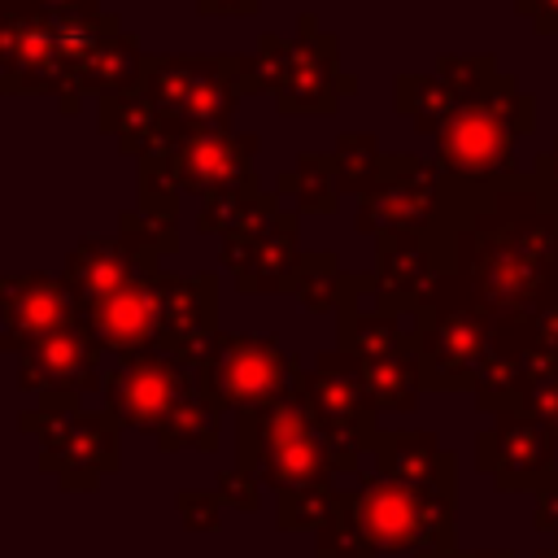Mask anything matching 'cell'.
Segmentation results:
<instances>
[{"mask_svg": "<svg viewBox=\"0 0 558 558\" xmlns=\"http://www.w3.org/2000/svg\"><path fill=\"white\" fill-rule=\"evenodd\" d=\"M432 240L445 270L427 305L480 310L497 331V357L558 310V209L532 174L493 187L445 179Z\"/></svg>", "mask_w": 558, "mask_h": 558, "instance_id": "6da1fadb", "label": "cell"}, {"mask_svg": "<svg viewBox=\"0 0 558 558\" xmlns=\"http://www.w3.org/2000/svg\"><path fill=\"white\" fill-rule=\"evenodd\" d=\"M244 57H148L140 78L105 96L96 118L122 153L153 161L201 131H227Z\"/></svg>", "mask_w": 558, "mask_h": 558, "instance_id": "7a4b0ae2", "label": "cell"}, {"mask_svg": "<svg viewBox=\"0 0 558 558\" xmlns=\"http://www.w3.org/2000/svg\"><path fill=\"white\" fill-rule=\"evenodd\" d=\"M87 327L113 357L161 349L201 371L218 340V275H140L87 305Z\"/></svg>", "mask_w": 558, "mask_h": 558, "instance_id": "3957f363", "label": "cell"}, {"mask_svg": "<svg viewBox=\"0 0 558 558\" xmlns=\"http://www.w3.org/2000/svg\"><path fill=\"white\" fill-rule=\"evenodd\" d=\"M105 410L122 432H153L161 453L218 449V410L201 392V371L174 353L118 357L105 371Z\"/></svg>", "mask_w": 558, "mask_h": 558, "instance_id": "277c9868", "label": "cell"}, {"mask_svg": "<svg viewBox=\"0 0 558 558\" xmlns=\"http://www.w3.org/2000/svg\"><path fill=\"white\" fill-rule=\"evenodd\" d=\"M458 105L436 131V161L453 183L493 187L523 179L514 166V140L536 131V100L497 70L488 83L471 92H453Z\"/></svg>", "mask_w": 558, "mask_h": 558, "instance_id": "5b68a950", "label": "cell"}, {"mask_svg": "<svg viewBox=\"0 0 558 558\" xmlns=\"http://www.w3.org/2000/svg\"><path fill=\"white\" fill-rule=\"evenodd\" d=\"M336 519L375 554H449L458 549V488L414 484L366 471L357 488L340 493Z\"/></svg>", "mask_w": 558, "mask_h": 558, "instance_id": "8992f818", "label": "cell"}, {"mask_svg": "<svg viewBox=\"0 0 558 558\" xmlns=\"http://www.w3.org/2000/svg\"><path fill=\"white\" fill-rule=\"evenodd\" d=\"M270 92L279 113H336L340 96L357 92V78L336 61V35L318 31L314 13H301V35H257V52L240 65V96Z\"/></svg>", "mask_w": 558, "mask_h": 558, "instance_id": "52a82bcc", "label": "cell"}, {"mask_svg": "<svg viewBox=\"0 0 558 558\" xmlns=\"http://www.w3.org/2000/svg\"><path fill=\"white\" fill-rule=\"evenodd\" d=\"M240 466L253 471L266 488L296 493V488H323L336 475V458L323 440V423L305 401V371L296 388L253 414H240Z\"/></svg>", "mask_w": 558, "mask_h": 558, "instance_id": "ba28073f", "label": "cell"}, {"mask_svg": "<svg viewBox=\"0 0 558 558\" xmlns=\"http://www.w3.org/2000/svg\"><path fill=\"white\" fill-rule=\"evenodd\" d=\"M253 153H257V135H235L231 126L201 131L179 148H170L166 157L140 161V205L179 218V192L201 196V205L222 196H253L257 192Z\"/></svg>", "mask_w": 558, "mask_h": 558, "instance_id": "9c48e42d", "label": "cell"}, {"mask_svg": "<svg viewBox=\"0 0 558 558\" xmlns=\"http://www.w3.org/2000/svg\"><path fill=\"white\" fill-rule=\"evenodd\" d=\"M22 432L39 440V466L74 493H92L109 471H118V418L109 410L92 414L78 401H35V410L17 414Z\"/></svg>", "mask_w": 558, "mask_h": 558, "instance_id": "30bf717a", "label": "cell"}, {"mask_svg": "<svg viewBox=\"0 0 558 558\" xmlns=\"http://www.w3.org/2000/svg\"><path fill=\"white\" fill-rule=\"evenodd\" d=\"M301 371L305 366L288 349H279V340L270 336L218 331L209 357L201 362V392L218 414L222 410L253 414L283 401L296 388Z\"/></svg>", "mask_w": 558, "mask_h": 558, "instance_id": "8fae6325", "label": "cell"}, {"mask_svg": "<svg viewBox=\"0 0 558 558\" xmlns=\"http://www.w3.org/2000/svg\"><path fill=\"white\" fill-rule=\"evenodd\" d=\"M418 379L427 392H475L480 375L497 357V331L480 310L462 305H423L414 314Z\"/></svg>", "mask_w": 558, "mask_h": 558, "instance_id": "7c38bea8", "label": "cell"}, {"mask_svg": "<svg viewBox=\"0 0 558 558\" xmlns=\"http://www.w3.org/2000/svg\"><path fill=\"white\" fill-rule=\"evenodd\" d=\"M445 166L410 153H388L379 179L357 196V231L427 235L445 201Z\"/></svg>", "mask_w": 558, "mask_h": 558, "instance_id": "4fadbf2b", "label": "cell"}, {"mask_svg": "<svg viewBox=\"0 0 558 558\" xmlns=\"http://www.w3.org/2000/svg\"><path fill=\"white\" fill-rule=\"evenodd\" d=\"M0 349L4 353H26L39 340H52L61 331H74L87 323L83 301L61 275H39V270H13L0 279Z\"/></svg>", "mask_w": 558, "mask_h": 558, "instance_id": "5bb4252c", "label": "cell"}, {"mask_svg": "<svg viewBox=\"0 0 558 558\" xmlns=\"http://www.w3.org/2000/svg\"><path fill=\"white\" fill-rule=\"evenodd\" d=\"M13 384L22 397L39 401H78L87 392H105V344L92 336V327L61 331L52 340L31 344L13 357Z\"/></svg>", "mask_w": 558, "mask_h": 558, "instance_id": "9a60e30c", "label": "cell"}, {"mask_svg": "<svg viewBox=\"0 0 558 558\" xmlns=\"http://www.w3.org/2000/svg\"><path fill=\"white\" fill-rule=\"evenodd\" d=\"M488 418L493 427L475 436V471H484L497 493H536L554 475L558 436L527 410H497Z\"/></svg>", "mask_w": 558, "mask_h": 558, "instance_id": "2e32d148", "label": "cell"}, {"mask_svg": "<svg viewBox=\"0 0 558 558\" xmlns=\"http://www.w3.org/2000/svg\"><path fill=\"white\" fill-rule=\"evenodd\" d=\"M301 248H296V214L279 209L275 218L222 235V266L235 275V288L248 296L262 292H292L296 270H301Z\"/></svg>", "mask_w": 558, "mask_h": 558, "instance_id": "e0dca14e", "label": "cell"}, {"mask_svg": "<svg viewBox=\"0 0 558 558\" xmlns=\"http://www.w3.org/2000/svg\"><path fill=\"white\" fill-rule=\"evenodd\" d=\"M440 248L427 235H379L375 244V283H379V305L401 314V318H414L436 283H440Z\"/></svg>", "mask_w": 558, "mask_h": 558, "instance_id": "ac0fdd59", "label": "cell"}, {"mask_svg": "<svg viewBox=\"0 0 558 558\" xmlns=\"http://www.w3.org/2000/svg\"><path fill=\"white\" fill-rule=\"evenodd\" d=\"M153 270H161V266L148 262V257H140L135 248H126L118 235H83V240L70 248L61 279L74 288V296H78L83 310H87V305L105 301L109 292H118V288H126L131 279L153 275Z\"/></svg>", "mask_w": 558, "mask_h": 558, "instance_id": "d6986e66", "label": "cell"}, {"mask_svg": "<svg viewBox=\"0 0 558 558\" xmlns=\"http://www.w3.org/2000/svg\"><path fill=\"white\" fill-rule=\"evenodd\" d=\"M371 471L414 480V484H453L458 488V453L445 449L432 432H379Z\"/></svg>", "mask_w": 558, "mask_h": 558, "instance_id": "ffe728a7", "label": "cell"}, {"mask_svg": "<svg viewBox=\"0 0 558 558\" xmlns=\"http://www.w3.org/2000/svg\"><path fill=\"white\" fill-rule=\"evenodd\" d=\"M453 105H458V96L436 70L432 74H397V83H392V109L401 118H410L414 131L436 135L445 126V118L453 113Z\"/></svg>", "mask_w": 558, "mask_h": 558, "instance_id": "44dd1931", "label": "cell"}, {"mask_svg": "<svg viewBox=\"0 0 558 558\" xmlns=\"http://www.w3.org/2000/svg\"><path fill=\"white\" fill-rule=\"evenodd\" d=\"M279 187L292 192L305 214H336L340 192H344L336 153H301L296 166L288 174H279Z\"/></svg>", "mask_w": 558, "mask_h": 558, "instance_id": "7402d4cb", "label": "cell"}, {"mask_svg": "<svg viewBox=\"0 0 558 558\" xmlns=\"http://www.w3.org/2000/svg\"><path fill=\"white\" fill-rule=\"evenodd\" d=\"M344 283H349V275L340 270V257H336L331 248H318V253H305V257H301L292 296H296L310 314H336L340 301H344Z\"/></svg>", "mask_w": 558, "mask_h": 558, "instance_id": "603a6c76", "label": "cell"}, {"mask_svg": "<svg viewBox=\"0 0 558 558\" xmlns=\"http://www.w3.org/2000/svg\"><path fill=\"white\" fill-rule=\"evenodd\" d=\"M279 214V201L270 192H253V196H222V201H205L196 209V231L201 235H231L244 227H257L266 218Z\"/></svg>", "mask_w": 558, "mask_h": 558, "instance_id": "cb8c5ba5", "label": "cell"}, {"mask_svg": "<svg viewBox=\"0 0 558 558\" xmlns=\"http://www.w3.org/2000/svg\"><path fill=\"white\" fill-rule=\"evenodd\" d=\"M340 493L336 484H323V488H296V493H279V506H275V523L283 532H323L336 510H340Z\"/></svg>", "mask_w": 558, "mask_h": 558, "instance_id": "d4e9b609", "label": "cell"}, {"mask_svg": "<svg viewBox=\"0 0 558 558\" xmlns=\"http://www.w3.org/2000/svg\"><path fill=\"white\" fill-rule=\"evenodd\" d=\"M118 240L126 248H135L148 262H161L166 253L179 248V231H174V214H157V209H122L118 214Z\"/></svg>", "mask_w": 558, "mask_h": 558, "instance_id": "484cf974", "label": "cell"}, {"mask_svg": "<svg viewBox=\"0 0 558 558\" xmlns=\"http://www.w3.org/2000/svg\"><path fill=\"white\" fill-rule=\"evenodd\" d=\"M336 166H340V183L344 192H366L379 170H384V153H379V140L371 131H344L336 140Z\"/></svg>", "mask_w": 558, "mask_h": 558, "instance_id": "4316f807", "label": "cell"}, {"mask_svg": "<svg viewBox=\"0 0 558 558\" xmlns=\"http://www.w3.org/2000/svg\"><path fill=\"white\" fill-rule=\"evenodd\" d=\"M506 410H527L558 436V362L545 366V371H532Z\"/></svg>", "mask_w": 558, "mask_h": 558, "instance_id": "83f0119b", "label": "cell"}, {"mask_svg": "<svg viewBox=\"0 0 558 558\" xmlns=\"http://www.w3.org/2000/svg\"><path fill=\"white\" fill-rule=\"evenodd\" d=\"M179 506V519L187 532H218V506H222V493H205V488H183L174 497Z\"/></svg>", "mask_w": 558, "mask_h": 558, "instance_id": "f1b7e54d", "label": "cell"}, {"mask_svg": "<svg viewBox=\"0 0 558 558\" xmlns=\"http://www.w3.org/2000/svg\"><path fill=\"white\" fill-rule=\"evenodd\" d=\"M218 493H222V501H227V506H235L240 514L262 510V480H257L253 471H244V466L222 471V475H218Z\"/></svg>", "mask_w": 558, "mask_h": 558, "instance_id": "f546056e", "label": "cell"}, {"mask_svg": "<svg viewBox=\"0 0 558 558\" xmlns=\"http://www.w3.org/2000/svg\"><path fill=\"white\" fill-rule=\"evenodd\" d=\"M532 527L541 536H558V471L536 488V510H532Z\"/></svg>", "mask_w": 558, "mask_h": 558, "instance_id": "4dcf8cb0", "label": "cell"}, {"mask_svg": "<svg viewBox=\"0 0 558 558\" xmlns=\"http://www.w3.org/2000/svg\"><path fill=\"white\" fill-rule=\"evenodd\" d=\"M318 558H379L366 541L357 536H340V532H323L318 536Z\"/></svg>", "mask_w": 558, "mask_h": 558, "instance_id": "1f68e13d", "label": "cell"}, {"mask_svg": "<svg viewBox=\"0 0 558 558\" xmlns=\"http://www.w3.org/2000/svg\"><path fill=\"white\" fill-rule=\"evenodd\" d=\"M514 9L532 22L536 35H558V0H514Z\"/></svg>", "mask_w": 558, "mask_h": 558, "instance_id": "d6a6232c", "label": "cell"}, {"mask_svg": "<svg viewBox=\"0 0 558 558\" xmlns=\"http://www.w3.org/2000/svg\"><path fill=\"white\" fill-rule=\"evenodd\" d=\"M532 179H536V187L545 192V201L558 209V140H554V148H549V153H541V157H536Z\"/></svg>", "mask_w": 558, "mask_h": 558, "instance_id": "836d02e7", "label": "cell"}, {"mask_svg": "<svg viewBox=\"0 0 558 558\" xmlns=\"http://www.w3.org/2000/svg\"><path fill=\"white\" fill-rule=\"evenodd\" d=\"M196 13H257V0H192Z\"/></svg>", "mask_w": 558, "mask_h": 558, "instance_id": "e575fe53", "label": "cell"}, {"mask_svg": "<svg viewBox=\"0 0 558 558\" xmlns=\"http://www.w3.org/2000/svg\"><path fill=\"white\" fill-rule=\"evenodd\" d=\"M418 558H514V549H449V554H418Z\"/></svg>", "mask_w": 558, "mask_h": 558, "instance_id": "d590c367", "label": "cell"}, {"mask_svg": "<svg viewBox=\"0 0 558 558\" xmlns=\"http://www.w3.org/2000/svg\"><path fill=\"white\" fill-rule=\"evenodd\" d=\"M4 4H48V9H61V4H105V0H4Z\"/></svg>", "mask_w": 558, "mask_h": 558, "instance_id": "8d00e7d4", "label": "cell"}, {"mask_svg": "<svg viewBox=\"0 0 558 558\" xmlns=\"http://www.w3.org/2000/svg\"><path fill=\"white\" fill-rule=\"evenodd\" d=\"M536 558H558V541H554V545H549V549H541V554H536Z\"/></svg>", "mask_w": 558, "mask_h": 558, "instance_id": "74e56055", "label": "cell"}]
</instances>
